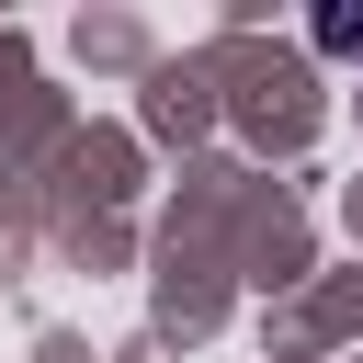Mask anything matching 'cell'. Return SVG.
I'll use <instances>...</instances> for the list:
<instances>
[{"label": "cell", "instance_id": "obj_1", "mask_svg": "<svg viewBox=\"0 0 363 363\" xmlns=\"http://www.w3.org/2000/svg\"><path fill=\"white\" fill-rule=\"evenodd\" d=\"M318 45H329V57H352V45H363V11H318Z\"/></svg>", "mask_w": 363, "mask_h": 363}]
</instances>
